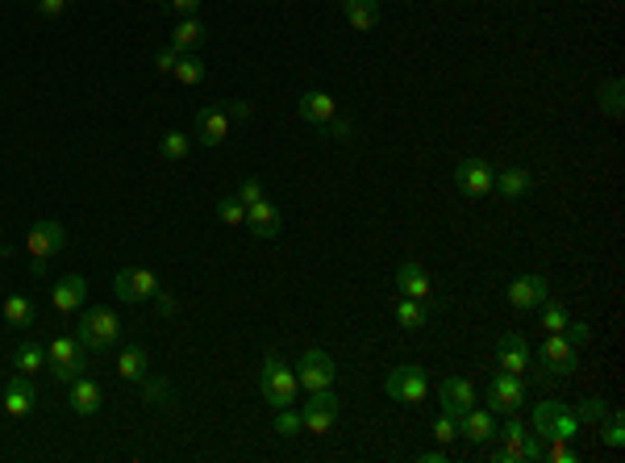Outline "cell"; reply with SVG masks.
<instances>
[{"instance_id":"ab89813d","label":"cell","mask_w":625,"mask_h":463,"mask_svg":"<svg viewBox=\"0 0 625 463\" xmlns=\"http://www.w3.org/2000/svg\"><path fill=\"white\" fill-rule=\"evenodd\" d=\"M238 201H242V205H255V201H263V196H267V193H263V184L259 180H255V175H250V180H242V188H238Z\"/></svg>"},{"instance_id":"6da1fadb","label":"cell","mask_w":625,"mask_h":463,"mask_svg":"<svg viewBox=\"0 0 625 463\" xmlns=\"http://www.w3.org/2000/svg\"><path fill=\"white\" fill-rule=\"evenodd\" d=\"M259 388H263V401H267L271 410H292V405H296V392H301V380H296V372H292L275 351H267L263 372H259Z\"/></svg>"},{"instance_id":"e575fe53","label":"cell","mask_w":625,"mask_h":463,"mask_svg":"<svg viewBox=\"0 0 625 463\" xmlns=\"http://www.w3.org/2000/svg\"><path fill=\"white\" fill-rule=\"evenodd\" d=\"M301 430H304L301 413H292V410H275V434H280V439H296Z\"/></svg>"},{"instance_id":"836d02e7","label":"cell","mask_w":625,"mask_h":463,"mask_svg":"<svg viewBox=\"0 0 625 463\" xmlns=\"http://www.w3.org/2000/svg\"><path fill=\"white\" fill-rule=\"evenodd\" d=\"M180 84H201L205 80V63L196 59V54H180V63H175V71H172Z\"/></svg>"},{"instance_id":"603a6c76","label":"cell","mask_w":625,"mask_h":463,"mask_svg":"<svg viewBox=\"0 0 625 463\" xmlns=\"http://www.w3.org/2000/svg\"><path fill=\"white\" fill-rule=\"evenodd\" d=\"M438 397H443V410L459 418V413H467L475 405V388L467 384V380L451 376V380H443V392H438Z\"/></svg>"},{"instance_id":"bcb514c9","label":"cell","mask_w":625,"mask_h":463,"mask_svg":"<svg viewBox=\"0 0 625 463\" xmlns=\"http://www.w3.org/2000/svg\"><path fill=\"white\" fill-rule=\"evenodd\" d=\"M33 5H38V13H42V17H59V13H63L71 0H33Z\"/></svg>"},{"instance_id":"d590c367","label":"cell","mask_w":625,"mask_h":463,"mask_svg":"<svg viewBox=\"0 0 625 463\" xmlns=\"http://www.w3.org/2000/svg\"><path fill=\"white\" fill-rule=\"evenodd\" d=\"M217 217H221L226 226H242V222H247V205H242L238 196H226V201L217 205Z\"/></svg>"},{"instance_id":"7402d4cb","label":"cell","mask_w":625,"mask_h":463,"mask_svg":"<svg viewBox=\"0 0 625 463\" xmlns=\"http://www.w3.org/2000/svg\"><path fill=\"white\" fill-rule=\"evenodd\" d=\"M205 38H209V30H205L201 17H183V22L172 30V46L180 54H196L201 46H205Z\"/></svg>"},{"instance_id":"5b68a950","label":"cell","mask_w":625,"mask_h":463,"mask_svg":"<svg viewBox=\"0 0 625 463\" xmlns=\"http://www.w3.org/2000/svg\"><path fill=\"white\" fill-rule=\"evenodd\" d=\"M534 430H538V439H563L572 442L575 430H580V418H575V410H567L563 401H542L538 410H534Z\"/></svg>"},{"instance_id":"cb8c5ba5","label":"cell","mask_w":625,"mask_h":463,"mask_svg":"<svg viewBox=\"0 0 625 463\" xmlns=\"http://www.w3.org/2000/svg\"><path fill=\"white\" fill-rule=\"evenodd\" d=\"M338 113V100L330 92H301V118L309 126H325Z\"/></svg>"},{"instance_id":"4316f807","label":"cell","mask_w":625,"mask_h":463,"mask_svg":"<svg viewBox=\"0 0 625 463\" xmlns=\"http://www.w3.org/2000/svg\"><path fill=\"white\" fill-rule=\"evenodd\" d=\"M0 313H5V322H9L13 330H33V301H30V297H22V292L5 297Z\"/></svg>"},{"instance_id":"4dcf8cb0","label":"cell","mask_w":625,"mask_h":463,"mask_svg":"<svg viewBox=\"0 0 625 463\" xmlns=\"http://www.w3.org/2000/svg\"><path fill=\"white\" fill-rule=\"evenodd\" d=\"M138 384H142V401H146V405H172L175 388L167 384L163 376H151V372H146V376H142Z\"/></svg>"},{"instance_id":"d6986e66","label":"cell","mask_w":625,"mask_h":463,"mask_svg":"<svg viewBox=\"0 0 625 463\" xmlns=\"http://www.w3.org/2000/svg\"><path fill=\"white\" fill-rule=\"evenodd\" d=\"M33 401H38V392H33V380L17 372V376L5 384V413H9V418H25V413L33 410Z\"/></svg>"},{"instance_id":"52a82bcc","label":"cell","mask_w":625,"mask_h":463,"mask_svg":"<svg viewBox=\"0 0 625 463\" xmlns=\"http://www.w3.org/2000/svg\"><path fill=\"white\" fill-rule=\"evenodd\" d=\"M338 397H334V388H322V392H312L309 401L301 405V421H304V430L309 434H330L334 430V421H338Z\"/></svg>"},{"instance_id":"4fadbf2b","label":"cell","mask_w":625,"mask_h":463,"mask_svg":"<svg viewBox=\"0 0 625 463\" xmlns=\"http://www.w3.org/2000/svg\"><path fill=\"white\" fill-rule=\"evenodd\" d=\"M529 364H534V355H529L526 335H500V343H496V367L500 372H513V376H526Z\"/></svg>"},{"instance_id":"9c48e42d","label":"cell","mask_w":625,"mask_h":463,"mask_svg":"<svg viewBox=\"0 0 625 463\" xmlns=\"http://www.w3.org/2000/svg\"><path fill=\"white\" fill-rule=\"evenodd\" d=\"M63 247H67V230L59 222H33V230L25 234V250H30L33 263H46Z\"/></svg>"},{"instance_id":"c3c4849f","label":"cell","mask_w":625,"mask_h":463,"mask_svg":"<svg viewBox=\"0 0 625 463\" xmlns=\"http://www.w3.org/2000/svg\"><path fill=\"white\" fill-rule=\"evenodd\" d=\"M229 118H234V121L250 118V105H247V100H234V109H229Z\"/></svg>"},{"instance_id":"ee69618b","label":"cell","mask_w":625,"mask_h":463,"mask_svg":"<svg viewBox=\"0 0 625 463\" xmlns=\"http://www.w3.org/2000/svg\"><path fill=\"white\" fill-rule=\"evenodd\" d=\"M617 97H621V84H617V80H613V84L604 88V109H609L613 118H617V113H621V100H617Z\"/></svg>"},{"instance_id":"b9f144b4","label":"cell","mask_w":625,"mask_h":463,"mask_svg":"<svg viewBox=\"0 0 625 463\" xmlns=\"http://www.w3.org/2000/svg\"><path fill=\"white\" fill-rule=\"evenodd\" d=\"M175 63H180V51H175V46H163V51L154 54V67H159L163 76H172Z\"/></svg>"},{"instance_id":"d4e9b609","label":"cell","mask_w":625,"mask_h":463,"mask_svg":"<svg viewBox=\"0 0 625 463\" xmlns=\"http://www.w3.org/2000/svg\"><path fill=\"white\" fill-rule=\"evenodd\" d=\"M492 188H500V196H508V201H518V196L534 193V172L529 167H505L492 180Z\"/></svg>"},{"instance_id":"7c38bea8","label":"cell","mask_w":625,"mask_h":463,"mask_svg":"<svg viewBox=\"0 0 625 463\" xmlns=\"http://www.w3.org/2000/svg\"><path fill=\"white\" fill-rule=\"evenodd\" d=\"M492 180H496V172H492V163H484V159H463L454 167V184L467 196H488L492 193Z\"/></svg>"},{"instance_id":"681fc988","label":"cell","mask_w":625,"mask_h":463,"mask_svg":"<svg viewBox=\"0 0 625 463\" xmlns=\"http://www.w3.org/2000/svg\"><path fill=\"white\" fill-rule=\"evenodd\" d=\"M159 5H167V0H159Z\"/></svg>"},{"instance_id":"7a4b0ae2","label":"cell","mask_w":625,"mask_h":463,"mask_svg":"<svg viewBox=\"0 0 625 463\" xmlns=\"http://www.w3.org/2000/svg\"><path fill=\"white\" fill-rule=\"evenodd\" d=\"M76 338L88 346V351H108V346L121 338V317L113 309H105V305H92V309L79 313Z\"/></svg>"},{"instance_id":"277c9868","label":"cell","mask_w":625,"mask_h":463,"mask_svg":"<svg viewBox=\"0 0 625 463\" xmlns=\"http://www.w3.org/2000/svg\"><path fill=\"white\" fill-rule=\"evenodd\" d=\"M384 388H388V397L400 401V405H421V401L430 397V376H425V367H417V364H400L388 372Z\"/></svg>"},{"instance_id":"f546056e","label":"cell","mask_w":625,"mask_h":463,"mask_svg":"<svg viewBox=\"0 0 625 463\" xmlns=\"http://www.w3.org/2000/svg\"><path fill=\"white\" fill-rule=\"evenodd\" d=\"M396 322L405 326V330H425V326H430V309H425V301L405 297V301H396Z\"/></svg>"},{"instance_id":"3957f363","label":"cell","mask_w":625,"mask_h":463,"mask_svg":"<svg viewBox=\"0 0 625 463\" xmlns=\"http://www.w3.org/2000/svg\"><path fill=\"white\" fill-rule=\"evenodd\" d=\"M46 367H51V376L59 380V384H71L76 376L88 372V346L79 343L76 335L51 338V343H46Z\"/></svg>"},{"instance_id":"d6a6232c","label":"cell","mask_w":625,"mask_h":463,"mask_svg":"<svg viewBox=\"0 0 625 463\" xmlns=\"http://www.w3.org/2000/svg\"><path fill=\"white\" fill-rule=\"evenodd\" d=\"M538 326L546 330V335H563V330H567V309H563V305L542 301L538 305Z\"/></svg>"},{"instance_id":"f35d334b","label":"cell","mask_w":625,"mask_h":463,"mask_svg":"<svg viewBox=\"0 0 625 463\" xmlns=\"http://www.w3.org/2000/svg\"><path fill=\"white\" fill-rule=\"evenodd\" d=\"M434 439H438V442H451V439H459V426H454V413H446V410H443V418L434 421Z\"/></svg>"},{"instance_id":"8992f818","label":"cell","mask_w":625,"mask_h":463,"mask_svg":"<svg viewBox=\"0 0 625 463\" xmlns=\"http://www.w3.org/2000/svg\"><path fill=\"white\" fill-rule=\"evenodd\" d=\"M575 343H572V335L563 330V335H550L546 343H542V351H538V376H572L575 372Z\"/></svg>"},{"instance_id":"44dd1931","label":"cell","mask_w":625,"mask_h":463,"mask_svg":"<svg viewBox=\"0 0 625 463\" xmlns=\"http://www.w3.org/2000/svg\"><path fill=\"white\" fill-rule=\"evenodd\" d=\"M229 134V113H221V109H201L196 113V138H201V146H221Z\"/></svg>"},{"instance_id":"74e56055","label":"cell","mask_w":625,"mask_h":463,"mask_svg":"<svg viewBox=\"0 0 625 463\" xmlns=\"http://www.w3.org/2000/svg\"><path fill=\"white\" fill-rule=\"evenodd\" d=\"M604 442H609V447H621L625 442V430H621V413H604Z\"/></svg>"},{"instance_id":"7bdbcfd3","label":"cell","mask_w":625,"mask_h":463,"mask_svg":"<svg viewBox=\"0 0 625 463\" xmlns=\"http://www.w3.org/2000/svg\"><path fill=\"white\" fill-rule=\"evenodd\" d=\"M322 129H325V134H330V138H342V142L350 138V121H342V118H338V113H334V118H330V121H325Z\"/></svg>"},{"instance_id":"ffe728a7","label":"cell","mask_w":625,"mask_h":463,"mask_svg":"<svg viewBox=\"0 0 625 463\" xmlns=\"http://www.w3.org/2000/svg\"><path fill=\"white\" fill-rule=\"evenodd\" d=\"M242 226H247L255 238H275V234H280V209L263 196V201L247 205V222H242Z\"/></svg>"},{"instance_id":"ba28073f","label":"cell","mask_w":625,"mask_h":463,"mask_svg":"<svg viewBox=\"0 0 625 463\" xmlns=\"http://www.w3.org/2000/svg\"><path fill=\"white\" fill-rule=\"evenodd\" d=\"M526 405V380L513 372H496L488 384V410L492 413H518Z\"/></svg>"},{"instance_id":"484cf974","label":"cell","mask_w":625,"mask_h":463,"mask_svg":"<svg viewBox=\"0 0 625 463\" xmlns=\"http://www.w3.org/2000/svg\"><path fill=\"white\" fill-rule=\"evenodd\" d=\"M13 367L22 372V376H33V372H42L46 367V346L38 338H25V343L13 346Z\"/></svg>"},{"instance_id":"ac0fdd59","label":"cell","mask_w":625,"mask_h":463,"mask_svg":"<svg viewBox=\"0 0 625 463\" xmlns=\"http://www.w3.org/2000/svg\"><path fill=\"white\" fill-rule=\"evenodd\" d=\"M51 301H54V309L59 313H76V309H84V301H88V280L84 276H63V280H54V292H51Z\"/></svg>"},{"instance_id":"2e32d148","label":"cell","mask_w":625,"mask_h":463,"mask_svg":"<svg viewBox=\"0 0 625 463\" xmlns=\"http://www.w3.org/2000/svg\"><path fill=\"white\" fill-rule=\"evenodd\" d=\"M508 305H513V309H538L542 301H546V280H542V276H534V271H529V276H518V280L508 284Z\"/></svg>"},{"instance_id":"8fae6325","label":"cell","mask_w":625,"mask_h":463,"mask_svg":"<svg viewBox=\"0 0 625 463\" xmlns=\"http://www.w3.org/2000/svg\"><path fill=\"white\" fill-rule=\"evenodd\" d=\"M113 292H117L121 301H154L159 280H154L151 268H121L117 280H113Z\"/></svg>"},{"instance_id":"9a60e30c","label":"cell","mask_w":625,"mask_h":463,"mask_svg":"<svg viewBox=\"0 0 625 463\" xmlns=\"http://www.w3.org/2000/svg\"><path fill=\"white\" fill-rule=\"evenodd\" d=\"M454 426H459V434H463L467 442H492L496 430H500L496 413L492 410H475V405L467 413H459V418H454Z\"/></svg>"},{"instance_id":"30bf717a","label":"cell","mask_w":625,"mask_h":463,"mask_svg":"<svg viewBox=\"0 0 625 463\" xmlns=\"http://www.w3.org/2000/svg\"><path fill=\"white\" fill-rule=\"evenodd\" d=\"M334 359L325 355V351H304L301 355V372H296V380H301L304 392H322V388H334Z\"/></svg>"},{"instance_id":"5bb4252c","label":"cell","mask_w":625,"mask_h":463,"mask_svg":"<svg viewBox=\"0 0 625 463\" xmlns=\"http://www.w3.org/2000/svg\"><path fill=\"white\" fill-rule=\"evenodd\" d=\"M67 405H71V413L88 418V413H97L100 405H105V392H100V384L84 372V376H76L67 384Z\"/></svg>"},{"instance_id":"f6af8a7d","label":"cell","mask_w":625,"mask_h":463,"mask_svg":"<svg viewBox=\"0 0 625 463\" xmlns=\"http://www.w3.org/2000/svg\"><path fill=\"white\" fill-rule=\"evenodd\" d=\"M154 309H159V317H172V313H175V297H172V292H154Z\"/></svg>"},{"instance_id":"1f68e13d","label":"cell","mask_w":625,"mask_h":463,"mask_svg":"<svg viewBox=\"0 0 625 463\" xmlns=\"http://www.w3.org/2000/svg\"><path fill=\"white\" fill-rule=\"evenodd\" d=\"M188 151H192V142H188V134H180V129H167L159 138V155L167 163H183L188 159Z\"/></svg>"},{"instance_id":"83f0119b","label":"cell","mask_w":625,"mask_h":463,"mask_svg":"<svg viewBox=\"0 0 625 463\" xmlns=\"http://www.w3.org/2000/svg\"><path fill=\"white\" fill-rule=\"evenodd\" d=\"M346 13V22L355 25V30H371L379 22V0H338Z\"/></svg>"},{"instance_id":"f1b7e54d","label":"cell","mask_w":625,"mask_h":463,"mask_svg":"<svg viewBox=\"0 0 625 463\" xmlns=\"http://www.w3.org/2000/svg\"><path fill=\"white\" fill-rule=\"evenodd\" d=\"M117 372H121V380H142L151 372V355H146L142 346H126L117 359Z\"/></svg>"},{"instance_id":"e0dca14e","label":"cell","mask_w":625,"mask_h":463,"mask_svg":"<svg viewBox=\"0 0 625 463\" xmlns=\"http://www.w3.org/2000/svg\"><path fill=\"white\" fill-rule=\"evenodd\" d=\"M396 288H400V297H413V301H425V305H430V297H434L430 276H425V268L413 263V259L396 268Z\"/></svg>"},{"instance_id":"8d00e7d4","label":"cell","mask_w":625,"mask_h":463,"mask_svg":"<svg viewBox=\"0 0 625 463\" xmlns=\"http://www.w3.org/2000/svg\"><path fill=\"white\" fill-rule=\"evenodd\" d=\"M542 459H550V463H575V451H572V442L550 439V447L542 451Z\"/></svg>"},{"instance_id":"7dc6e473","label":"cell","mask_w":625,"mask_h":463,"mask_svg":"<svg viewBox=\"0 0 625 463\" xmlns=\"http://www.w3.org/2000/svg\"><path fill=\"white\" fill-rule=\"evenodd\" d=\"M167 5H172L180 17H196V13H201V0H167Z\"/></svg>"},{"instance_id":"60d3db41","label":"cell","mask_w":625,"mask_h":463,"mask_svg":"<svg viewBox=\"0 0 625 463\" xmlns=\"http://www.w3.org/2000/svg\"><path fill=\"white\" fill-rule=\"evenodd\" d=\"M604 413H609V410H604V401H596V397H588L583 405H575V418H580V421H601Z\"/></svg>"}]
</instances>
